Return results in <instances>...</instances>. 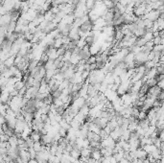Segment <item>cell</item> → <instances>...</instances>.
Here are the masks:
<instances>
[{"mask_svg":"<svg viewBox=\"0 0 164 163\" xmlns=\"http://www.w3.org/2000/svg\"><path fill=\"white\" fill-rule=\"evenodd\" d=\"M100 143H101V147H102V148H112V149H113L116 142L111 138V136L108 135L107 138L101 140Z\"/></svg>","mask_w":164,"mask_h":163,"instance_id":"1","label":"cell"},{"mask_svg":"<svg viewBox=\"0 0 164 163\" xmlns=\"http://www.w3.org/2000/svg\"><path fill=\"white\" fill-rule=\"evenodd\" d=\"M159 17V12L158 10H152L151 12H149L148 14H144V19H149L152 22L157 21L158 18Z\"/></svg>","mask_w":164,"mask_h":163,"instance_id":"2","label":"cell"},{"mask_svg":"<svg viewBox=\"0 0 164 163\" xmlns=\"http://www.w3.org/2000/svg\"><path fill=\"white\" fill-rule=\"evenodd\" d=\"M38 93V88L35 87V86H31V87H28L26 90V93H25V98L26 99H32V98H36L37 94Z\"/></svg>","mask_w":164,"mask_h":163,"instance_id":"3","label":"cell"},{"mask_svg":"<svg viewBox=\"0 0 164 163\" xmlns=\"http://www.w3.org/2000/svg\"><path fill=\"white\" fill-rule=\"evenodd\" d=\"M71 104H72V105H70L72 108H74V109H76L79 110V109L85 104V99L82 98V97H79V98L73 100V101L71 102Z\"/></svg>","mask_w":164,"mask_h":163,"instance_id":"4","label":"cell"},{"mask_svg":"<svg viewBox=\"0 0 164 163\" xmlns=\"http://www.w3.org/2000/svg\"><path fill=\"white\" fill-rule=\"evenodd\" d=\"M122 133H123V131L120 129V127L118 126V127H116L113 131H111V133H110V136H111L115 142H117L118 140H119V138H120Z\"/></svg>","mask_w":164,"mask_h":163,"instance_id":"5","label":"cell"},{"mask_svg":"<svg viewBox=\"0 0 164 163\" xmlns=\"http://www.w3.org/2000/svg\"><path fill=\"white\" fill-rule=\"evenodd\" d=\"M92 27H93V24L90 20H87L85 22L81 25L79 27V31L83 32V33H87V32H90L92 30Z\"/></svg>","mask_w":164,"mask_h":163,"instance_id":"6","label":"cell"},{"mask_svg":"<svg viewBox=\"0 0 164 163\" xmlns=\"http://www.w3.org/2000/svg\"><path fill=\"white\" fill-rule=\"evenodd\" d=\"M148 153L145 152L142 148H138L135 152H134V158L135 159H140V160H144L146 159Z\"/></svg>","mask_w":164,"mask_h":163,"instance_id":"7","label":"cell"},{"mask_svg":"<svg viewBox=\"0 0 164 163\" xmlns=\"http://www.w3.org/2000/svg\"><path fill=\"white\" fill-rule=\"evenodd\" d=\"M103 94H104L105 97L107 98V100H108L110 102H112L114 99L117 98V97H118L116 91H112L111 89H107V90H106V91H105Z\"/></svg>","mask_w":164,"mask_h":163,"instance_id":"8","label":"cell"},{"mask_svg":"<svg viewBox=\"0 0 164 163\" xmlns=\"http://www.w3.org/2000/svg\"><path fill=\"white\" fill-rule=\"evenodd\" d=\"M29 137L33 140L34 142H37V141H40V139H41V133L38 131H32Z\"/></svg>","mask_w":164,"mask_h":163,"instance_id":"9","label":"cell"},{"mask_svg":"<svg viewBox=\"0 0 164 163\" xmlns=\"http://www.w3.org/2000/svg\"><path fill=\"white\" fill-rule=\"evenodd\" d=\"M75 66H71V67H69V68H67L66 70L64 72V79L65 80H69V79L72 77L74 75V73H75Z\"/></svg>","mask_w":164,"mask_h":163,"instance_id":"10","label":"cell"},{"mask_svg":"<svg viewBox=\"0 0 164 163\" xmlns=\"http://www.w3.org/2000/svg\"><path fill=\"white\" fill-rule=\"evenodd\" d=\"M4 66L6 68H10L12 66L14 65V56H11L9 57L8 59H6L5 61H4Z\"/></svg>","mask_w":164,"mask_h":163,"instance_id":"11","label":"cell"},{"mask_svg":"<svg viewBox=\"0 0 164 163\" xmlns=\"http://www.w3.org/2000/svg\"><path fill=\"white\" fill-rule=\"evenodd\" d=\"M145 75L147 76L148 79H153V78H155V76L158 75V71H157V68L155 67H153L151 69H148Z\"/></svg>","mask_w":164,"mask_h":163,"instance_id":"12","label":"cell"},{"mask_svg":"<svg viewBox=\"0 0 164 163\" xmlns=\"http://www.w3.org/2000/svg\"><path fill=\"white\" fill-rule=\"evenodd\" d=\"M90 153H91V150L89 147H88V148H82V149L80 150L81 156H83V157H87V158L90 157Z\"/></svg>","mask_w":164,"mask_h":163,"instance_id":"13","label":"cell"},{"mask_svg":"<svg viewBox=\"0 0 164 163\" xmlns=\"http://www.w3.org/2000/svg\"><path fill=\"white\" fill-rule=\"evenodd\" d=\"M90 157L93 158L95 160H99L102 157V154H101L100 150H92L90 153Z\"/></svg>","mask_w":164,"mask_h":163,"instance_id":"14","label":"cell"},{"mask_svg":"<svg viewBox=\"0 0 164 163\" xmlns=\"http://www.w3.org/2000/svg\"><path fill=\"white\" fill-rule=\"evenodd\" d=\"M89 109H90V108H89V105H87V103L84 104L82 108H81L80 109H79V112L80 113H82L83 115H84L85 117H87V115H88V112H89Z\"/></svg>","mask_w":164,"mask_h":163,"instance_id":"15","label":"cell"},{"mask_svg":"<svg viewBox=\"0 0 164 163\" xmlns=\"http://www.w3.org/2000/svg\"><path fill=\"white\" fill-rule=\"evenodd\" d=\"M44 68L47 70H53V69H57L56 68V66H55V64H54V61H51V60H48V61L45 62L43 64Z\"/></svg>","mask_w":164,"mask_h":163,"instance_id":"16","label":"cell"},{"mask_svg":"<svg viewBox=\"0 0 164 163\" xmlns=\"http://www.w3.org/2000/svg\"><path fill=\"white\" fill-rule=\"evenodd\" d=\"M38 93H50V88L47 84H40L38 87Z\"/></svg>","mask_w":164,"mask_h":163,"instance_id":"17","label":"cell"},{"mask_svg":"<svg viewBox=\"0 0 164 163\" xmlns=\"http://www.w3.org/2000/svg\"><path fill=\"white\" fill-rule=\"evenodd\" d=\"M138 126L141 127L142 129H144V131H146L150 126V122H149V120L147 118L144 119V120H139L138 121Z\"/></svg>","mask_w":164,"mask_h":163,"instance_id":"18","label":"cell"},{"mask_svg":"<svg viewBox=\"0 0 164 163\" xmlns=\"http://www.w3.org/2000/svg\"><path fill=\"white\" fill-rule=\"evenodd\" d=\"M142 149L144 150L147 153H151L157 150V147L154 146V144H150V145H145V146H143L142 147Z\"/></svg>","mask_w":164,"mask_h":163,"instance_id":"19","label":"cell"},{"mask_svg":"<svg viewBox=\"0 0 164 163\" xmlns=\"http://www.w3.org/2000/svg\"><path fill=\"white\" fill-rule=\"evenodd\" d=\"M123 61H124L125 63H130V62L134 61V55L132 54V53H131V52H129V53L126 55V57L124 58Z\"/></svg>","mask_w":164,"mask_h":163,"instance_id":"20","label":"cell"},{"mask_svg":"<svg viewBox=\"0 0 164 163\" xmlns=\"http://www.w3.org/2000/svg\"><path fill=\"white\" fill-rule=\"evenodd\" d=\"M123 37H124V35L123 33L121 32L119 29L118 30H115V34H114V39L117 41V42H120L122 39H123Z\"/></svg>","mask_w":164,"mask_h":163,"instance_id":"21","label":"cell"},{"mask_svg":"<svg viewBox=\"0 0 164 163\" xmlns=\"http://www.w3.org/2000/svg\"><path fill=\"white\" fill-rule=\"evenodd\" d=\"M95 3H96V0H87V2H85V8H87V10L88 11V12L93 10L94 6H95Z\"/></svg>","mask_w":164,"mask_h":163,"instance_id":"22","label":"cell"},{"mask_svg":"<svg viewBox=\"0 0 164 163\" xmlns=\"http://www.w3.org/2000/svg\"><path fill=\"white\" fill-rule=\"evenodd\" d=\"M70 156L73 157V158H75V159H79L81 156V153H80V150L77 149V148H74V149H72V151H71L70 153Z\"/></svg>","mask_w":164,"mask_h":163,"instance_id":"23","label":"cell"},{"mask_svg":"<svg viewBox=\"0 0 164 163\" xmlns=\"http://www.w3.org/2000/svg\"><path fill=\"white\" fill-rule=\"evenodd\" d=\"M79 61H80V59H79V57H78L77 54H73L72 53V55H71L70 59H69V62H70L72 65H76L79 62Z\"/></svg>","mask_w":164,"mask_h":163,"instance_id":"24","label":"cell"},{"mask_svg":"<svg viewBox=\"0 0 164 163\" xmlns=\"http://www.w3.org/2000/svg\"><path fill=\"white\" fill-rule=\"evenodd\" d=\"M43 17H44V20L45 21H48V22H50L54 19V14L51 13L50 11H47L43 14Z\"/></svg>","mask_w":164,"mask_h":163,"instance_id":"25","label":"cell"},{"mask_svg":"<svg viewBox=\"0 0 164 163\" xmlns=\"http://www.w3.org/2000/svg\"><path fill=\"white\" fill-rule=\"evenodd\" d=\"M102 3L105 5V7L107 8V10H111L115 6V4L111 1V0H102Z\"/></svg>","mask_w":164,"mask_h":163,"instance_id":"26","label":"cell"},{"mask_svg":"<svg viewBox=\"0 0 164 163\" xmlns=\"http://www.w3.org/2000/svg\"><path fill=\"white\" fill-rule=\"evenodd\" d=\"M44 145H42L41 144V142L40 141H37V142H34V145H33V149L37 152V153H40V152H41V150H42V147H43Z\"/></svg>","mask_w":164,"mask_h":163,"instance_id":"27","label":"cell"},{"mask_svg":"<svg viewBox=\"0 0 164 163\" xmlns=\"http://www.w3.org/2000/svg\"><path fill=\"white\" fill-rule=\"evenodd\" d=\"M85 118H87V117H85L84 115H83L82 113H80V112H78L77 114L74 116V119H75V120H77L78 122H80L81 124H83V123L85 121Z\"/></svg>","mask_w":164,"mask_h":163,"instance_id":"28","label":"cell"},{"mask_svg":"<svg viewBox=\"0 0 164 163\" xmlns=\"http://www.w3.org/2000/svg\"><path fill=\"white\" fill-rule=\"evenodd\" d=\"M63 46V39H61V37H59V38H55L54 39V44H53V47L58 49V48H60Z\"/></svg>","mask_w":164,"mask_h":163,"instance_id":"29","label":"cell"},{"mask_svg":"<svg viewBox=\"0 0 164 163\" xmlns=\"http://www.w3.org/2000/svg\"><path fill=\"white\" fill-rule=\"evenodd\" d=\"M68 85H69V82H68V80H65L64 79L63 82H60V85H59V88L58 89H60V90H64V89H66L67 87H68Z\"/></svg>","mask_w":164,"mask_h":163,"instance_id":"30","label":"cell"},{"mask_svg":"<svg viewBox=\"0 0 164 163\" xmlns=\"http://www.w3.org/2000/svg\"><path fill=\"white\" fill-rule=\"evenodd\" d=\"M142 37H143L145 40H146V42H148V41H152V40H153L154 36H153V33H152L151 31H147V32H146V34H145Z\"/></svg>","mask_w":164,"mask_h":163,"instance_id":"31","label":"cell"},{"mask_svg":"<svg viewBox=\"0 0 164 163\" xmlns=\"http://www.w3.org/2000/svg\"><path fill=\"white\" fill-rule=\"evenodd\" d=\"M81 125H82V124H81L80 122H78L77 120H75L74 118L70 123V127L71 128H73L74 129H80Z\"/></svg>","mask_w":164,"mask_h":163,"instance_id":"32","label":"cell"},{"mask_svg":"<svg viewBox=\"0 0 164 163\" xmlns=\"http://www.w3.org/2000/svg\"><path fill=\"white\" fill-rule=\"evenodd\" d=\"M157 80H155V78H153V79H148L147 81L145 82V84L149 86V87H152V86H155L157 85Z\"/></svg>","mask_w":164,"mask_h":163,"instance_id":"33","label":"cell"},{"mask_svg":"<svg viewBox=\"0 0 164 163\" xmlns=\"http://www.w3.org/2000/svg\"><path fill=\"white\" fill-rule=\"evenodd\" d=\"M59 124H60V128H64V129H65L66 131L70 128V124H69V123H67L64 118L61 119L60 122H59Z\"/></svg>","mask_w":164,"mask_h":163,"instance_id":"34","label":"cell"},{"mask_svg":"<svg viewBox=\"0 0 164 163\" xmlns=\"http://www.w3.org/2000/svg\"><path fill=\"white\" fill-rule=\"evenodd\" d=\"M71 55H72V52H71V50H66L65 51V53L64 54V56H63V61H69V59H70Z\"/></svg>","mask_w":164,"mask_h":163,"instance_id":"35","label":"cell"},{"mask_svg":"<svg viewBox=\"0 0 164 163\" xmlns=\"http://www.w3.org/2000/svg\"><path fill=\"white\" fill-rule=\"evenodd\" d=\"M144 66L148 70V69H151L153 67H155V63L154 62V61H147L144 63Z\"/></svg>","mask_w":164,"mask_h":163,"instance_id":"36","label":"cell"},{"mask_svg":"<svg viewBox=\"0 0 164 163\" xmlns=\"http://www.w3.org/2000/svg\"><path fill=\"white\" fill-rule=\"evenodd\" d=\"M145 43H146V40H145L143 37H137V39L135 41V45H137L139 47H142L144 46Z\"/></svg>","mask_w":164,"mask_h":163,"instance_id":"37","label":"cell"},{"mask_svg":"<svg viewBox=\"0 0 164 163\" xmlns=\"http://www.w3.org/2000/svg\"><path fill=\"white\" fill-rule=\"evenodd\" d=\"M147 118V111H144V110H140L139 113H138L137 116V120H144V119Z\"/></svg>","mask_w":164,"mask_h":163,"instance_id":"38","label":"cell"},{"mask_svg":"<svg viewBox=\"0 0 164 163\" xmlns=\"http://www.w3.org/2000/svg\"><path fill=\"white\" fill-rule=\"evenodd\" d=\"M163 50H164L163 44H158V45H154V47H153V50H152V51H154V52H163Z\"/></svg>","mask_w":164,"mask_h":163,"instance_id":"39","label":"cell"},{"mask_svg":"<svg viewBox=\"0 0 164 163\" xmlns=\"http://www.w3.org/2000/svg\"><path fill=\"white\" fill-rule=\"evenodd\" d=\"M153 43H154V45H158V44H163V41L164 39H161L159 37H155L153 38Z\"/></svg>","mask_w":164,"mask_h":163,"instance_id":"40","label":"cell"},{"mask_svg":"<svg viewBox=\"0 0 164 163\" xmlns=\"http://www.w3.org/2000/svg\"><path fill=\"white\" fill-rule=\"evenodd\" d=\"M157 23H158V31L163 30V28H164V19H162V18H159V17H158V20H157Z\"/></svg>","mask_w":164,"mask_h":163,"instance_id":"41","label":"cell"},{"mask_svg":"<svg viewBox=\"0 0 164 163\" xmlns=\"http://www.w3.org/2000/svg\"><path fill=\"white\" fill-rule=\"evenodd\" d=\"M28 153L30 154V158H36V156H37V152L33 149V147L31 148H28Z\"/></svg>","mask_w":164,"mask_h":163,"instance_id":"42","label":"cell"},{"mask_svg":"<svg viewBox=\"0 0 164 163\" xmlns=\"http://www.w3.org/2000/svg\"><path fill=\"white\" fill-rule=\"evenodd\" d=\"M85 61H87V64H92V63H96V58H95V56H90V57L87 59Z\"/></svg>","mask_w":164,"mask_h":163,"instance_id":"43","label":"cell"},{"mask_svg":"<svg viewBox=\"0 0 164 163\" xmlns=\"http://www.w3.org/2000/svg\"><path fill=\"white\" fill-rule=\"evenodd\" d=\"M89 72L90 71H88V70H84V71L81 73V76H82V79L84 80V82L88 78V76H89Z\"/></svg>","mask_w":164,"mask_h":163,"instance_id":"44","label":"cell"},{"mask_svg":"<svg viewBox=\"0 0 164 163\" xmlns=\"http://www.w3.org/2000/svg\"><path fill=\"white\" fill-rule=\"evenodd\" d=\"M58 133H59V134L60 135V137H65L67 133V131L65 129H64V128H60Z\"/></svg>","mask_w":164,"mask_h":163,"instance_id":"45","label":"cell"},{"mask_svg":"<svg viewBox=\"0 0 164 163\" xmlns=\"http://www.w3.org/2000/svg\"><path fill=\"white\" fill-rule=\"evenodd\" d=\"M65 51H66V50H65V49H64L63 46H61L60 48H58V49H57L58 56H64V54L65 53Z\"/></svg>","mask_w":164,"mask_h":163,"instance_id":"46","label":"cell"},{"mask_svg":"<svg viewBox=\"0 0 164 163\" xmlns=\"http://www.w3.org/2000/svg\"><path fill=\"white\" fill-rule=\"evenodd\" d=\"M157 68V71H158V74H164V65L161 64L159 66H158Z\"/></svg>","mask_w":164,"mask_h":163,"instance_id":"47","label":"cell"},{"mask_svg":"<svg viewBox=\"0 0 164 163\" xmlns=\"http://www.w3.org/2000/svg\"><path fill=\"white\" fill-rule=\"evenodd\" d=\"M154 59V51H151L147 56V61H153Z\"/></svg>","mask_w":164,"mask_h":163,"instance_id":"48","label":"cell"},{"mask_svg":"<svg viewBox=\"0 0 164 163\" xmlns=\"http://www.w3.org/2000/svg\"><path fill=\"white\" fill-rule=\"evenodd\" d=\"M157 99H158V101H161V102H163V99H164V92L162 91V90H161V91L159 92V94L158 95Z\"/></svg>","mask_w":164,"mask_h":163,"instance_id":"49","label":"cell"},{"mask_svg":"<svg viewBox=\"0 0 164 163\" xmlns=\"http://www.w3.org/2000/svg\"><path fill=\"white\" fill-rule=\"evenodd\" d=\"M88 147H89V140L87 138H84L83 142V148H88Z\"/></svg>","mask_w":164,"mask_h":163,"instance_id":"50","label":"cell"},{"mask_svg":"<svg viewBox=\"0 0 164 163\" xmlns=\"http://www.w3.org/2000/svg\"><path fill=\"white\" fill-rule=\"evenodd\" d=\"M157 85H158L160 89H163L164 88V80H161V81L158 82V83H157Z\"/></svg>","mask_w":164,"mask_h":163,"instance_id":"51","label":"cell"},{"mask_svg":"<svg viewBox=\"0 0 164 163\" xmlns=\"http://www.w3.org/2000/svg\"><path fill=\"white\" fill-rule=\"evenodd\" d=\"M155 80L157 82H159L161 80H164V74H158L155 76Z\"/></svg>","mask_w":164,"mask_h":163,"instance_id":"52","label":"cell"},{"mask_svg":"<svg viewBox=\"0 0 164 163\" xmlns=\"http://www.w3.org/2000/svg\"><path fill=\"white\" fill-rule=\"evenodd\" d=\"M103 129H104L105 132H106V133H107V134H108V135H110V133H111V128H110V127L107 125V126L105 127Z\"/></svg>","mask_w":164,"mask_h":163,"instance_id":"53","label":"cell"},{"mask_svg":"<svg viewBox=\"0 0 164 163\" xmlns=\"http://www.w3.org/2000/svg\"><path fill=\"white\" fill-rule=\"evenodd\" d=\"M110 163H118V162L113 156H111V157H110Z\"/></svg>","mask_w":164,"mask_h":163,"instance_id":"54","label":"cell"},{"mask_svg":"<svg viewBox=\"0 0 164 163\" xmlns=\"http://www.w3.org/2000/svg\"><path fill=\"white\" fill-rule=\"evenodd\" d=\"M28 163H37V161L36 158H31V159H29Z\"/></svg>","mask_w":164,"mask_h":163,"instance_id":"55","label":"cell"},{"mask_svg":"<svg viewBox=\"0 0 164 163\" xmlns=\"http://www.w3.org/2000/svg\"><path fill=\"white\" fill-rule=\"evenodd\" d=\"M67 1H68V0H67Z\"/></svg>","mask_w":164,"mask_h":163,"instance_id":"56","label":"cell"}]
</instances>
